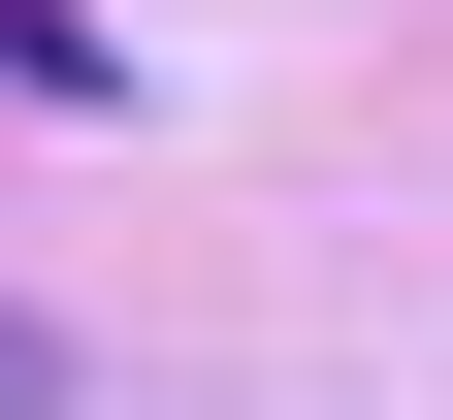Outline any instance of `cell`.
<instances>
[{"instance_id": "cell-1", "label": "cell", "mask_w": 453, "mask_h": 420, "mask_svg": "<svg viewBox=\"0 0 453 420\" xmlns=\"http://www.w3.org/2000/svg\"><path fill=\"white\" fill-rule=\"evenodd\" d=\"M33 388H65V355H33V324H0V420H33Z\"/></svg>"}]
</instances>
